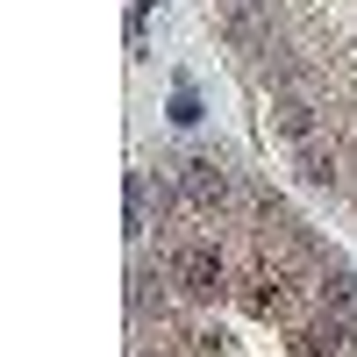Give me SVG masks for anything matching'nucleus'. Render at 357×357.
<instances>
[{
	"instance_id": "f257e3e1",
	"label": "nucleus",
	"mask_w": 357,
	"mask_h": 357,
	"mask_svg": "<svg viewBox=\"0 0 357 357\" xmlns=\"http://www.w3.org/2000/svg\"><path fill=\"white\" fill-rule=\"evenodd\" d=\"M178 186H186V200L207 207V215H215V207H229V172H222L215 158H193L186 172H178Z\"/></svg>"
},
{
	"instance_id": "f03ea898",
	"label": "nucleus",
	"mask_w": 357,
	"mask_h": 357,
	"mask_svg": "<svg viewBox=\"0 0 357 357\" xmlns=\"http://www.w3.org/2000/svg\"><path fill=\"white\" fill-rule=\"evenodd\" d=\"M178 286H186V293H215V286H222V257L207 250V243L178 250Z\"/></svg>"
},
{
	"instance_id": "7ed1b4c3",
	"label": "nucleus",
	"mask_w": 357,
	"mask_h": 357,
	"mask_svg": "<svg viewBox=\"0 0 357 357\" xmlns=\"http://www.w3.org/2000/svg\"><path fill=\"white\" fill-rule=\"evenodd\" d=\"M343 350H350V321H343V314L301 336V357H343Z\"/></svg>"
},
{
	"instance_id": "20e7f679",
	"label": "nucleus",
	"mask_w": 357,
	"mask_h": 357,
	"mask_svg": "<svg viewBox=\"0 0 357 357\" xmlns=\"http://www.w3.org/2000/svg\"><path fill=\"white\" fill-rule=\"evenodd\" d=\"M279 129H286L293 143H307V136H314V107H307L301 93H279Z\"/></svg>"
},
{
	"instance_id": "39448f33",
	"label": "nucleus",
	"mask_w": 357,
	"mask_h": 357,
	"mask_svg": "<svg viewBox=\"0 0 357 357\" xmlns=\"http://www.w3.org/2000/svg\"><path fill=\"white\" fill-rule=\"evenodd\" d=\"M301 178H307V186H329V178H336V158L314 151V143H301Z\"/></svg>"
},
{
	"instance_id": "423d86ee",
	"label": "nucleus",
	"mask_w": 357,
	"mask_h": 357,
	"mask_svg": "<svg viewBox=\"0 0 357 357\" xmlns=\"http://www.w3.org/2000/svg\"><path fill=\"white\" fill-rule=\"evenodd\" d=\"M136 229H143V178L129 172V236H136Z\"/></svg>"
},
{
	"instance_id": "0eeeda50",
	"label": "nucleus",
	"mask_w": 357,
	"mask_h": 357,
	"mask_svg": "<svg viewBox=\"0 0 357 357\" xmlns=\"http://www.w3.org/2000/svg\"><path fill=\"white\" fill-rule=\"evenodd\" d=\"M243 8H250V0H243Z\"/></svg>"
}]
</instances>
